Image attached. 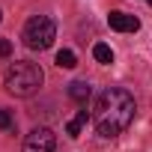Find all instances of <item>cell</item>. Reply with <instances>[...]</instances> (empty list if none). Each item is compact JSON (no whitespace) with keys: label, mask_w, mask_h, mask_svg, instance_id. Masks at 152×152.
I'll list each match as a JSON object with an SVG mask.
<instances>
[{"label":"cell","mask_w":152,"mask_h":152,"mask_svg":"<svg viewBox=\"0 0 152 152\" xmlns=\"http://www.w3.org/2000/svg\"><path fill=\"white\" fill-rule=\"evenodd\" d=\"M12 54V42L9 39H0V57H9Z\"/></svg>","instance_id":"11"},{"label":"cell","mask_w":152,"mask_h":152,"mask_svg":"<svg viewBox=\"0 0 152 152\" xmlns=\"http://www.w3.org/2000/svg\"><path fill=\"white\" fill-rule=\"evenodd\" d=\"M90 96H93V87H90L87 81H72V84H69V99H72V102H78L81 107H87Z\"/></svg>","instance_id":"6"},{"label":"cell","mask_w":152,"mask_h":152,"mask_svg":"<svg viewBox=\"0 0 152 152\" xmlns=\"http://www.w3.org/2000/svg\"><path fill=\"white\" fill-rule=\"evenodd\" d=\"M12 128H15V119H12V113L0 107V131H12Z\"/></svg>","instance_id":"10"},{"label":"cell","mask_w":152,"mask_h":152,"mask_svg":"<svg viewBox=\"0 0 152 152\" xmlns=\"http://www.w3.org/2000/svg\"><path fill=\"white\" fill-rule=\"evenodd\" d=\"M0 18H3V12H0Z\"/></svg>","instance_id":"13"},{"label":"cell","mask_w":152,"mask_h":152,"mask_svg":"<svg viewBox=\"0 0 152 152\" xmlns=\"http://www.w3.org/2000/svg\"><path fill=\"white\" fill-rule=\"evenodd\" d=\"M57 66H60V69H75V66H78V57H75V51H69V48L57 51Z\"/></svg>","instance_id":"9"},{"label":"cell","mask_w":152,"mask_h":152,"mask_svg":"<svg viewBox=\"0 0 152 152\" xmlns=\"http://www.w3.org/2000/svg\"><path fill=\"white\" fill-rule=\"evenodd\" d=\"M87 119H90V110H87V107H81L78 113H75V119H69V122H66V134H69V137H78Z\"/></svg>","instance_id":"7"},{"label":"cell","mask_w":152,"mask_h":152,"mask_svg":"<svg viewBox=\"0 0 152 152\" xmlns=\"http://www.w3.org/2000/svg\"><path fill=\"white\" fill-rule=\"evenodd\" d=\"M107 24H110V30H116V33H134V30H140V21L134 18V15H128V12H110L107 15Z\"/></svg>","instance_id":"5"},{"label":"cell","mask_w":152,"mask_h":152,"mask_svg":"<svg viewBox=\"0 0 152 152\" xmlns=\"http://www.w3.org/2000/svg\"><path fill=\"white\" fill-rule=\"evenodd\" d=\"M146 3H149V6H152V0H146Z\"/></svg>","instance_id":"12"},{"label":"cell","mask_w":152,"mask_h":152,"mask_svg":"<svg viewBox=\"0 0 152 152\" xmlns=\"http://www.w3.org/2000/svg\"><path fill=\"white\" fill-rule=\"evenodd\" d=\"M57 39V24L48 15H33L24 24V45L30 51H48Z\"/></svg>","instance_id":"3"},{"label":"cell","mask_w":152,"mask_h":152,"mask_svg":"<svg viewBox=\"0 0 152 152\" xmlns=\"http://www.w3.org/2000/svg\"><path fill=\"white\" fill-rule=\"evenodd\" d=\"M134 96L122 87H107L99 93L96 99V110H93V122H96V131L102 137H116L122 134L131 119H134Z\"/></svg>","instance_id":"1"},{"label":"cell","mask_w":152,"mask_h":152,"mask_svg":"<svg viewBox=\"0 0 152 152\" xmlns=\"http://www.w3.org/2000/svg\"><path fill=\"white\" fill-rule=\"evenodd\" d=\"M54 149H57V137H54V131L48 125L33 128L24 137V146H21V152H54Z\"/></svg>","instance_id":"4"},{"label":"cell","mask_w":152,"mask_h":152,"mask_svg":"<svg viewBox=\"0 0 152 152\" xmlns=\"http://www.w3.org/2000/svg\"><path fill=\"white\" fill-rule=\"evenodd\" d=\"M42 81H45V75H42L39 63H30V60H15V63L6 69V78H3L6 90H9L12 96H18V99L36 96L39 87H42Z\"/></svg>","instance_id":"2"},{"label":"cell","mask_w":152,"mask_h":152,"mask_svg":"<svg viewBox=\"0 0 152 152\" xmlns=\"http://www.w3.org/2000/svg\"><path fill=\"white\" fill-rule=\"evenodd\" d=\"M93 57H96L102 66H110V63H113V51H110V45H104V42H96V45H93Z\"/></svg>","instance_id":"8"}]
</instances>
